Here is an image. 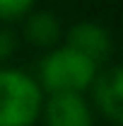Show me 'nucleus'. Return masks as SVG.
Returning a JSON list of instances; mask_svg holds the SVG:
<instances>
[{
  "mask_svg": "<svg viewBox=\"0 0 123 126\" xmlns=\"http://www.w3.org/2000/svg\"><path fill=\"white\" fill-rule=\"evenodd\" d=\"M99 65L70 46L46 51L36 65V82L48 94H85L92 87Z\"/></svg>",
  "mask_w": 123,
  "mask_h": 126,
  "instance_id": "1",
  "label": "nucleus"
},
{
  "mask_svg": "<svg viewBox=\"0 0 123 126\" xmlns=\"http://www.w3.org/2000/svg\"><path fill=\"white\" fill-rule=\"evenodd\" d=\"M44 90L19 68H0V126H34L41 119Z\"/></svg>",
  "mask_w": 123,
  "mask_h": 126,
  "instance_id": "2",
  "label": "nucleus"
},
{
  "mask_svg": "<svg viewBox=\"0 0 123 126\" xmlns=\"http://www.w3.org/2000/svg\"><path fill=\"white\" fill-rule=\"evenodd\" d=\"M63 39H65V46L75 48L77 53L87 56L97 65L109 61V56L113 53V36L97 19H77L75 24L68 27Z\"/></svg>",
  "mask_w": 123,
  "mask_h": 126,
  "instance_id": "3",
  "label": "nucleus"
},
{
  "mask_svg": "<svg viewBox=\"0 0 123 126\" xmlns=\"http://www.w3.org/2000/svg\"><path fill=\"white\" fill-rule=\"evenodd\" d=\"M92 102L111 124L123 126V65L99 70L92 82Z\"/></svg>",
  "mask_w": 123,
  "mask_h": 126,
  "instance_id": "4",
  "label": "nucleus"
},
{
  "mask_svg": "<svg viewBox=\"0 0 123 126\" xmlns=\"http://www.w3.org/2000/svg\"><path fill=\"white\" fill-rule=\"evenodd\" d=\"M41 121L44 126H94V111L85 94H48Z\"/></svg>",
  "mask_w": 123,
  "mask_h": 126,
  "instance_id": "5",
  "label": "nucleus"
},
{
  "mask_svg": "<svg viewBox=\"0 0 123 126\" xmlns=\"http://www.w3.org/2000/svg\"><path fill=\"white\" fill-rule=\"evenodd\" d=\"M63 34L65 32H63L61 17L51 10H31L22 19V36H24L27 44H31L36 48L51 51V48L61 46Z\"/></svg>",
  "mask_w": 123,
  "mask_h": 126,
  "instance_id": "6",
  "label": "nucleus"
},
{
  "mask_svg": "<svg viewBox=\"0 0 123 126\" xmlns=\"http://www.w3.org/2000/svg\"><path fill=\"white\" fill-rule=\"evenodd\" d=\"M36 0H0V22H17L24 19L34 10Z\"/></svg>",
  "mask_w": 123,
  "mask_h": 126,
  "instance_id": "7",
  "label": "nucleus"
},
{
  "mask_svg": "<svg viewBox=\"0 0 123 126\" xmlns=\"http://www.w3.org/2000/svg\"><path fill=\"white\" fill-rule=\"evenodd\" d=\"M17 51V34L10 27H0V68L15 56Z\"/></svg>",
  "mask_w": 123,
  "mask_h": 126,
  "instance_id": "8",
  "label": "nucleus"
}]
</instances>
